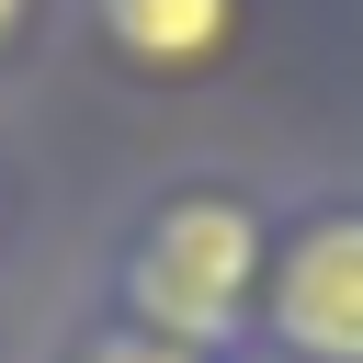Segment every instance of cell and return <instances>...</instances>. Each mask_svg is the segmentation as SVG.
I'll use <instances>...</instances> for the list:
<instances>
[{"instance_id": "cell-5", "label": "cell", "mask_w": 363, "mask_h": 363, "mask_svg": "<svg viewBox=\"0 0 363 363\" xmlns=\"http://www.w3.org/2000/svg\"><path fill=\"white\" fill-rule=\"evenodd\" d=\"M11 23H23V0H0V34H11Z\"/></svg>"}, {"instance_id": "cell-1", "label": "cell", "mask_w": 363, "mask_h": 363, "mask_svg": "<svg viewBox=\"0 0 363 363\" xmlns=\"http://www.w3.org/2000/svg\"><path fill=\"white\" fill-rule=\"evenodd\" d=\"M250 272H261V216H250L238 193H182V204L136 238L125 295H136L147 340L204 352V340H227V318L250 306Z\"/></svg>"}, {"instance_id": "cell-4", "label": "cell", "mask_w": 363, "mask_h": 363, "mask_svg": "<svg viewBox=\"0 0 363 363\" xmlns=\"http://www.w3.org/2000/svg\"><path fill=\"white\" fill-rule=\"evenodd\" d=\"M79 363H193V352H182V340H147V329H102Z\"/></svg>"}, {"instance_id": "cell-3", "label": "cell", "mask_w": 363, "mask_h": 363, "mask_svg": "<svg viewBox=\"0 0 363 363\" xmlns=\"http://www.w3.org/2000/svg\"><path fill=\"white\" fill-rule=\"evenodd\" d=\"M125 57H204L227 34V0H102Z\"/></svg>"}, {"instance_id": "cell-2", "label": "cell", "mask_w": 363, "mask_h": 363, "mask_svg": "<svg viewBox=\"0 0 363 363\" xmlns=\"http://www.w3.org/2000/svg\"><path fill=\"white\" fill-rule=\"evenodd\" d=\"M272 329L295 363H363V216H318L272 272Z\"/></svg>"}]
</instances>
